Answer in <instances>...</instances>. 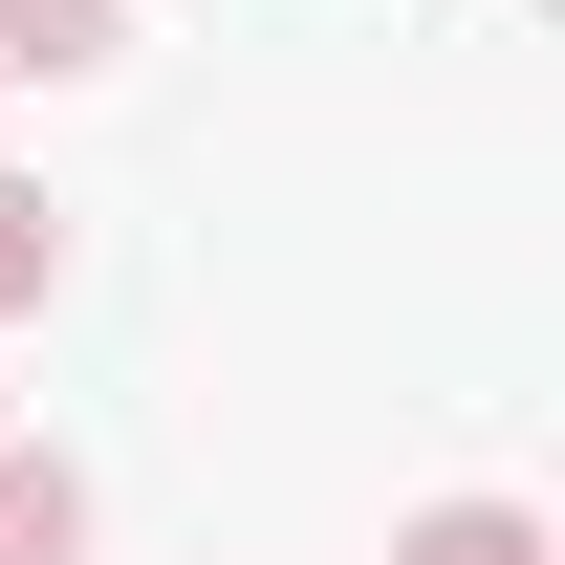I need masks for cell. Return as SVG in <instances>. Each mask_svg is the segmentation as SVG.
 <instances>
[{
  "mask_svg": "<svg viewBox=\"0 0 565 565\" xmlns=\"http://www.w3.org/2000/svg\"><path fill=\"white\" fill-rule=\"evenodd\" d=\"M22 305H66V196H44V174H0V327H22Z\"/></svg>",
  "mask_w": 565,
  "mask_h": 565,
  "instance_id": "277c9868",
  "label": "cell"
},
{
  "mask_svg": "<svg viewBox=\"0 0 565 565\" xmlns=\"http://www.w3.org/2000/svg\"><path fill=\"white\" fill-rule=\"evenodd\" d=\"M0 565H87V457L0 435Z\"/></svg>",
  "mask_w": 565,
  "mask_h": 565,
  "instance_id": "6da1fadb",
  "label": "cell"
},
{
  "mask_svg": "<svg viewBox=\"0 0 565 565\" xmlns=\"http://www.w3.org/2000/svg\"><path fill=\"white\" fill-rule=\"evenodd\" d=\"M392 565H544V500H414Z\"/></svg>",
  "mask_w": 565,
  "mask_h": 565,
  "instance_id": "7a4b0ae2",
  "label": "cell"
},
{
  "mask_svg": "<svg viewBox=\"0 0 565 565\" xmlns=\"http://www.w3.org/2000/svg\"><path fill=\"white\" fill-rule=\"evenodd\" d=\"M109 44H131V0H0V87H22V66L66 87V66H109Z\"/></svg>",
  "mask_w": 565,
  "mask_h": 565,
  "instance_id": "3957f363",
  "label": "cell"
}]
</instances>
